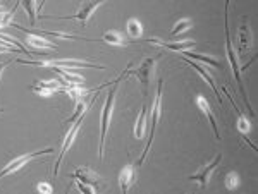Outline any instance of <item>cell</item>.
Instances as JSON below:
<instances>
[{
  "mask_svg": "<svg viewBox=\"0 0 258 194\" xmlns=\"http://www.w3.org/2000/svg\"><path fill=\"white\" fill-rule=\"evenodd\" d=\"M66 93L69 94L73 100H81V98H85L86 94H90L91 93V89H86V88H83V86L80 84H73V86H68V88L64 89Z\"/></svg>",
  "mask_w": 258,
  "mask_h": 194,
  "instance_id": "603a6c76",
  "label": "cell"
},
{
  "mask_svg": "<svg viewBox=\"0 0 258 194\" xmlns=\"http://www.w3.org/2000/svg\"><path fill=\"white\" fill-rule=\"evenodd\" d=\"M66 88H68V84H66L64 81H57V79L47 81V82H35V84L30 86L31 91H35L41 98H48L55 91H64Z\"/></svg>",
  "mask_w": 258,
  "mask_h": 194,
  "instance_id": "4fadbf2b",
  "label": "cell"
},
{
  "mask_svg": "<svg viewBox=\"0 0 258 194\" xmlns=\"http://www.w3.org/2000/svg\"><path fill=\"white\" fill-rule=\"evenodd\" d=\"M224 182H226V187L229 191H234V189L239 187V175L236 172H229L226 179H224Z\"/></svg>",
  "mask_w": 258,
  "mask_h": 194,
  "instance_id": "4316f807",
  "label": "cell"
},
{
  "mask_svg": "<svg viewBox=\"0 0 258 194\" xmlns=\"http://www.w3.org/2000/svg\"><path fill=\"white\" fill-rule=\"evenodd\" d=\"M179 59L181 60H184L186 64L188 65H191V67L197 71L200 76H202V79L207 82V84L210 86L212 89H214V93H215V98H217V102H219V105H222V94H220V91H219V88H217V82H215V77L212 76V72L209 71V69L205 67V65H202V64H198L197 60H191L189 57H184V55H181L179 53Z\"/></svg>",
  "mask_w": 258,
  "mask_h": 194,
  "instance_id": "ba28073f",
  "label": "cell"
},
{
  "mask_svg": "<svg viewBox=\"0 0 258 194\" xmlns=\"http://www.w3.org/2000/svg\"><path fill=\"white\" fill-rule=\"evenodd\" d=\"M19 64L40 65V67H68V69H97V71H105V65L93 64L88 60H76V59H50V60H28L18 59Z\"/></svg>",
  "mask_w": 258,
  "mask_h": 194,
  "instance_id": "277c9868",
  "label": "cell"
},
{
  "mask_svg": "<svg viewBox=\"0 0 258 194\" xmlns=\"http://www.w3.org/2000/svg\"><path fill=\"white\" fill-rule=\"evenodd\" d=\"M95 98H97V96H95ZM95 98H91L90 103H86V102H85V98H81V100H78V103H76V109H74V114L71 115V117L68 119V121H66V124H69V126H73V124L76 122V121H80L81 117H85V115H86V110H88L91 103L95 102Z\"/></svg>",
  "mask_w": 258,
  "mask_h": 194,
  "instance_id": "d6986e66",
  "label": "cell"
},
{
  "mask_svg": "<svg viewBox=\"0 0 258 194\" xmlns=\"http://www.w3.org/2000/svg\"><path fill=\"white\" fill-rule=\"evenodd\" d=\"M0 53H23V50H19V48H14V47H7V45L0 43Z\"/></svg>",
  "mask_w": 258,
  "mask_h": 194,
  "instance_id": "f546056e",
  "label": "cell"
},
{
  "mask_svg": "<svg viewBox=\"0 0 258 194\" xmlns=\"http://www.w3.org/2000/svg\"><path fill=\"white\" fill-rule=\"evenodd\" d=\"M12 60H6V62H0V77H2V74H4V71L7 69V65L11 64Z\"/></svg>",
  "mask_w": 258,
  "mask_h": 194,
  "instance_id": "4dcf8cb0",
  "label": "cell"
},
{
  "mask_svg": "<svg viewBox=\"0 0 258 194\" xmlns=\"http://www.w3.org/2000/svg\"><path fill=\"white\" fill-rule=\"evenodd\" d=\"M2 112H4V109H0V115H2Z\"/></svg>",
  "mask_w": 258,
  "mask_h": 194,
  "instance_id": "836d02e7",
  "label": "cell"
},
{
  "mask_svg": "<svg viewBox=\"0 0 258 194\" xmlns=\"http://www.w3.org/2000/svg\"><path fill=\"white\" fill-rule=\"evenodd\" d=\"M124 74L126 72L119 74V76L109 84V93H107V96H105L102 115H100V143H98V158L100 160H103L105 139H107V133H109V127H110L112 112H114V107H115V96H117V89H119L120 82H122V79H124Z\"/></svg>",
  "mask_w": 258,
  "mask_h": 194,
  "instance_id": "6da1fadb",
  "label": "cell"
},
{
  "mask_svg": "<svg viewBox=\"0 0 258 194\" xmlns=\"http://www.w3.org/2000/svg\"><path fill=\"white\" fill-rule=\"evenodd\" d=\"M147 131H148V109H147V105H143L138 115V121H136V126H135V138L143 139Z\"/></svg>",
  "mask_w": 258,
  "mask_h": 194,
  "instance_id": "e0dca14e",
  "label": "cell"
},
{
  "mask_svg": "<svg viewBox=\"0 0 258 194\" xmlns=\"http://www.w3.org/2000/svg\"><path fill=\"white\" fill-rule=\"evenodd\" d=\"M19 2L23 4V9L30 16L31 26H35L36 24V0H19Z\"/></svg>",
  "mask_w": 258,
  "mask_h": 194,
  "instance_id": "d4e9b609",
  "label": "cell"
},
{
  "mask_svg": "<svg viewBox=\"0 0 258 194\" xmlns=\"http://www.w3.org/2000/svg\"><path fill=\"white\" fill-rule=\"evenodd\" d=\"M229 4H231V0H226V4H224V36H226V52H227V60H229V64H231L232 76L236 77V82H238V88H239V91H241V96H243L244 105L248 107L249 114L255 115V110H253V107L249 105L248 94H246V91H244V84H243V79H241V67H239V64H238V55H236L234 47H232L231 31H229Z\"/></svg>",
  "mask_w": 258,
  "mask_h": 194,
  "instance_id": "7a4b0ae2",
  "label": "cell"
},
{
  "mask_svg": "<svg viewBox=\"0 0 258 194\" xmlns=\"http://www.w3.org/2000/svg\"><path fill=\"white\" fill-rule=\"evenodd\" d=\"M220 162H222V153H219L214 160H212L210 163H207L205 167H202V168H200V170L197 172V174L189 175L188 179H189V180H193V182L200 184V187H207V185H209V182H210L212 174H214L215 168H217L219 165H220Z\"/></svg>",
  "mask_w": 258,
  "mask_h": 194,
  "instance_id": "30bf717a",
  "label": "cell"
},
{
  "mask_svg": "<svg viewBox=\"0 0 258 194\" xmlns=\"http://www.w3.org/2000/svg\"><path fill=\"white\" fill-rule=\"evenodd\" d=\"M236 127H238V131L243 136H246L249 133V129H251V124H249L248 117L243 112L238 114V122H236Z\"/></svg>",
  "mask_w": 258,
  "mask_h": 194,
  "instance_id": "484cf974",
  "label": "cell"
},
{
  "mask_svg": "<svg viewBox=\"0 0 258 194\" xmlns=\"http://www.w3.org/2000/svg\"><path fill=\"white\" fill-rule=\"evenodd\" d=\"M145 43L155 45V47H162V48H167V50H172V52H177V53H182V52H186V50H193V48L197 47V43H195L193 40L164 41V40H160V38H155V36H152V38H147V40H145Z\"/></svg>",
  "mask_w": 258,
  "mask_h": 194,
  "instance_id": "8fae6325",
  "label": "cell"
},
{
  "mask_svg": "<svg viewBox=\"0 0 258 194\" xmlns=\"http://www.w3.org/2000/svg\"><path fill=\"white\" fill-rule=\"evenodd\" d=\"M71 179L80 180V182H83V184H88V185H91V187L97 189V191L103 185L102 177H100L98 174H95V172L88 167H78L76 170L71 174Z\"/></svg>",
  "mask_w": 258,
  "mask_h": 194,
  "instance_id": "7c38bea8",
  "label": "cell"
},
{
  "mask_svg": "<svg viewBox=\"0 0 258 194\" xmlns=\"http://www.w3.org/2000/svg\"><path fill=\"white\" fill-rule=\"evenodd\" d=\"M36 189L41 192V194H52V185H50L48 182H40L38 185H36Z\"/></svg>",
  "mask_w": 258,
  "mask_h": 194,
  "instance_id": "f1b7e54d",
  "label": "cell"
},
{
  "mask_svg": "<svg viewBox=\"0 0 258 194\" xmlns=\"http://www.w3.org/2000/svg\"><path fill=\"white\" fill-rule=\"evenodd\" d=\"M102 40L105 41V43L112 45V47H126V45H127V40L124 38V36L120 35L119 31H115V30L107 31L105 35L102 36Z\"/></svg>",
  "mask_w": 258,
  "mask_h": 194,
  "instance_id": "ffe728a7",
  "label": "cell"
},
{
  "mask_svg": "<svg viewBox=\"0 0 258 194\" xmlns=\"http://www.w3.org/2000/svg\"><path fill=\"white\" fill-rule=\"evenodd\" d=\"M162 88H164V81H159V86H157V94H155V100H153V105H152V110H150V126H148V143L145 146L143 153L138 158L136 162V167H141L147 158L150 148H152V143H153V138H155V131H157V126L160 122V115H162Z\"/></svg>",
  "mask_w": 258,
  "mask_h": 194,
  "instance_id": "3957f363",
  "label": "cell"
},
{
  "mask_svg": "<svg viewBox=\"0 0 258 194\" xmlns=\"http://www.w3.org/2000/svg\"><path fill=\"white\" fill-rule=\"evenodd\" d=\"M48 153H55V150L53 148H45V150H40V151H35V153H26V155H21L18 158H14L12 162H9L6 165V167L0 170V179L6 175H11L14 174V172H19L23 167H26L28 163L33 162L35 158H38L41 155H48Z\"/></svg>",
  "mask_w": 258,
  "mask_h": 194,
  "instance_id": "8992f818",
  "label": "cell"
},
{
  "mask_svg": "<svg viewBox=\"0 0 258 194\" xmlns=\"http://www.w3.org/2000/svg\"><path fill=\"white\" fill-rule=\"evenodd\" d=\"M181 55H184V57H193L191 60H200V62H203V64H207V65H212V67H220V62H217L214 59V57H210V55H202V53H195L193 50H186V52H182Z\"/></svg>",
  "mask_w": 258,
  "mask_h": 194,
  "instance_id": "44dd1931",
  "label": "cell"
},
{
  "mask_svg": "<svg viewBox=\"0 0 258 194\" xmlns=\"http://www.w3.org/2000/svg\"><path fill=\"white\" fill-rule=\"evenodd\" d=\"M136 182V165H126L119 174V187L122 192H127Z\"/></svg>",
  "mask_w": 258,
  "mask_h": 194,
  "instance_id": "2e32d148",
  "label": "cell"
},
{
  "mask_svg": "<svg viewBox=\"0 0 258 194\" xmlns=\"http://www.w3.org/2000/svg\"><path fill=\"white\" fill-rule=\"evenodd\" d=\"M159 57H147L141 64L138 65V69L136 71H131L129 74H133V76L138 77L140 84L143 86V94L147 96L148 94V88H150V82L153 79V74H155V67H157V62H159Z\"/></svg>",
  "mask_w": 258,
  "mask_h": 194,
  "instance_id": "5b68a950",
  "label": "cell"
},
{
  "mask_svg": "<svg viewBox=\"0 0 258 194\" xmlns=\"http://www.w3.org/2000/svg\"><path fill=\"white\" fill-rule=\"evenodd\" d=\"M28 47H33V48H45V50H55V43H52L50 40L43 38L41 35H35V33H30L28 35V40H26Z\"/></svg>",
  "mask_w": 258,
  "mask_h": 194,
  "instance_id": "ac0fdd59",
  "label": "cell"
},
{
  "mask_svg": "<svg viewBox=\"0 0 258 194\" xmlns=\"http://www.w3.org/2000/svg\"><path fill=\"white\" fill-rule=\"evenodd\" d=\"M4 14H6V9H4V7L0 6V16H4Z\"/></svg>",
  "mask_w": 258,
  "mask_h": 194,
  "instance_id": "d6a6232c",
  "label": "cell"
},
{
  "mask_svg": "<svg viewBox=\"0 0 258 194\" xmlns=\"http://www.w3.org/2000/svg\"><path fill=\"white\" fill-rule=\"evenodd\" d=\"M195 103H197V107H198V110L202 112L203 115L207 117V121L210 122V126H212V131H214V134H215V138L220 141V131H219V124H217V119H215V115L214 112H212V109H210V103L207 102V98L205 96H202V94H198L197 98H195Z\"/></svg>",
  "mask_w": 258,
  "mask_h": 194,
  "instance_id": "5bb4252c",
  "label": "cell"
},
{
  "mask_svg": "<svg viewBox=\"0 0 258 194\" xmlns=\"http://www.w3.org/2000/svg\"><path fill=\"white\" fill-rule=\"evenodd\" d=\"M238 50H239V55H246V53L251 50L253 47V33L249 30V24L248 23H243L238 30Z\"/></svg>",
  "mask_w": 258,
  "mask_h": 194,
  "instance_id": "9a60e30c",
  "label": "cell"
},
{
  "mask_svg": "<svg viewBox=\"0 0 258 194\" xmlns=\"http://www.w3.org/2000/svg\"><path fill=\"white\" fill-rule=\"evenodd\" d=\"M126 31H127L129 38L138 40L141 38V35H143V26H141V23L138 19H129L126 24Z\"/></svg>",
  "mask_w": 258,
  "mask_h": 194,
  "instance_id": "7402d4cb",
  "label": "cell"
},
{
  "mask_svg": "<svg viewBox=\"0 0 258 194\" xmlns=\"http://www.w3.org/2000/svg\"><path fill=\"white\" fill-rule=\"evenodd\" d=\"M45 2H48V0H41V2H40V6H38V11H40V12H41V9L45 7Z\"/></svg>",
  "mask_w": 258,
  "mask_h": 194,
  "instance_id": "1f68e13d",
  "label": "cell"
},
{
  "mask_svg": "<svg viewBox=\"0 0 258 194\" xmlns=\"http://www.w3.org/2000/svg\"><path fill=\"white\" fill-rule=\"evenodd\" d=\"M105 2H109V0H86V2L81 4L80 11L76 12V14L73 16H62L60 19H76L78 23L81 24L83 28L88 24V21L93 18V14L97 12V9L100 6H103Z\"/></svg>",
  "mask_w": 258,
  "mask_h": 194,
  "instance_id": "52a82bcc",
  "label": "cell"
},
{
  "mask_svg": "<svg viewBox=\"0 0 258 194\" xmlns=\"http://www.w3.org/2000/svg\"><path fill=\"white\" fill-rule=\"evenodd\" d=\"M193 28V21L191 19H179L176 24L172 26V30H170V35L172 36H177V35H181V33H184V31H188Z\"/></svg>",
  "mask_w": 258,
  "mask_h": 194,
  "instance_id": "cb8c5ba5",
  "label": "cell"
},
{
  "mask_svg": "<svg viewBox=\"0 0 258 194\" xmlns=\"http://www.w3.org/2000/svg\"><path fill=\"white\" fill-rule=\"evenodd\" d=\"M83 119H85V117H81L80 121H76L73 126H69V131H68V134H66V139L62 141V146H60V151H59V158H57V162H55V168H53V177L59 175V167H60L62 160H64L66 153H68V150L73 146V143H74V139H76L78 133H80V129L83 126Z\"/></svg>",
  "mask_w": 258,
  "mask_h": 194,
  "instance_id": "9c48e42d",
  "label": "cell"
},
{
  "mask_svg": "<svg viewBox=\"0 0 258 194\" xmlns=\"http://www.w3.org/2000/svg\"><path fill=\"white\" fill-rule=\"evenodd\" d=\"M76 182V185H78V189H80L81 192H86V194H93L97 189L95 187H91V185H88V184H83V182H80V180H74Z\"/></svg>",
  "mask_w": 258,
  "mask_h": 194,
  "instance_id": "83f0119b",
  "label": "cell"
}]
</instances>
